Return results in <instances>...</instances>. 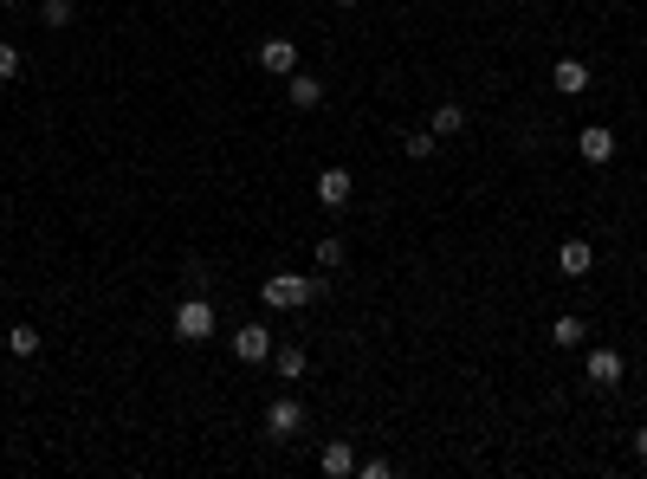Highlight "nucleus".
I'll return each mask as SVG.
<instances>
[{
	"mask_svg": "<svg viewBox=\"0 0 647 479\" xmlns=\"http://www.w3.org/2000/svg\"><path fill=\"white\" fill-rule=\"evenodd\" d=\"M318 292H330V279H305V272H272V279L259 285L266 311H305Z\"/></svg>",
	"mask_w": 647,
	"mask_h": 479,
	"instance_id": "f257e3e1",
	"label": "nucleus"
},
{
	"mask_svg": "<svg viewBox=\"0 0 647 479\" xmlns=\"http://www.w3.org/2000/svg\"><path fill=\"white\" fill-rule=\"evenodd\" d=\"M169 331L182 337V344H208V337L220 331V318H214L208 298H182V305H175V318H169Z\"/></svg>",
	"mask_w": 647,
	"mask_h": 479,
	"instance_id": "f03ea898",
	"label": "nucleus"
},
{
	"mask_svg": "<svg viewBox=\"0 0 647 479\" xmlns=\"http://www.w3.org/2000/svg\"><path fill=\"white\" fill-rule=\"evenodd\" d=\"M298 428H305V402H292V395H272V402H266V434H272V441H292Z\"/></svg>",
	"mask_w": 647,
	"mask_h": 479,
	"instance_id": "7ed1b4c3",
	"label": "nucleus"
},
{
	"mask_svg": "<svg viewBox=\"0 0 647 479\" xmlns=\"http://www.w3.org/2000/svg\"><path fill=\"white\" fill-rule=\"evenodd\" d=\"M350 195H356V175H350V169H324V175H318V208H324V214L350 208Z\"/></svg>",
	"mask_w": 647,
	"mask_h": 479,
	"instance_id": "20e7f679",
	"label": "nucleus"
},
{
	"mask_svg": "<svg viewBox=\"0 0 647 479\" xmlns=\"http://www.w3.org/2000/svg\"><path fill=\"white\" fill-rule=\"evenodd\" d=\"M583 376H589V389H615V382L628 376V363H622V350H589V363H583Z\"/></svg>",
	"mask_w": 647,
	"mask_h": 479,
	"instance_id": "39448f33",
	"label": "nucleus"
},
{
	"mask_svg": "<svg viewBox=\"0 0 647 479\" xmlns=\"http://www.w3.org/2000/svg\"><path fill=\"white\" fill-rule=\"evenodd\" d=\"M233 357L240 363H266L272 357V331L266 324H240V331H233Z\"/></svg>",
	"mask_w": 647,
	"mask_h": 479,
	"instance_id": "423d86ee",
	"label": "nucleus"
},
{
	"mask_svg": "<svg viewBox=\"0 0 647 479\" xmlns=\"http://www.w3.org/2000/svg\"><path fill=\"white\" fill-rule=\"evenodd\" d=\"M259 65H266L272 78H292V72H298V46H292L285 33H272L266 46H259Z\"/></svg>",
	"mask_w": 647,
	"mask_h": 479,
	"instance_id": "0eeeda50",
	"label": "nucleus"
},
{
	"mask_svg": "<svg viewBox=\"0 0 647 479\" xmlns=\"http://www.w3.org/2000/svg\"><path fill=\"white\" fill-rule=\"evenodd\" d=\"M285 98H292V111H318V104H324V78L292 72V78H285Z\"/></svg>",
	"mask_w": 647,
	"mask_h": 479,
	"instance_id": "6e6552de",
	"label": "nucleus"
},
{
	"mask_svg": "<svg viewBox=\"0 0 647 479\" xmlns=\"http://www.w3.org/2000/svg\"><path fill=\"white\" fill-rule=\"evenodd\" d=\"M576 149H583V162H609L615 156V130H602V123H583V136H576Z\"/></svg>",
	"mask_w": 647,
	"mask_h": 479,
	"instance_id": "1a4fd4ad",
	"label": "nucleus"
},
{
	"mask_svg": "<svg viewBox=\"0 0 647 479\" xmlns=\"http://www.w3.org/2000/svg\"><path fill=\"white\" fill-rule=\"evenodd\" d=\"M550 85H557L563 98H576V91H589V65L583 59H557L550 65Z\"/></svg>",
	"mask_w": 647,
	"mask_h": 479,
	"instance_id": "9d476101",
	"label": "nucleus"
},
{
	"mask_svg": "<svg viewBox=\"0 0 647 479\" xmlns=\"http://www.w3.org/2000/svg\"><path fill=\"white\" fill-rule=\"evenodd\" d=\"M557 266H563V272H570V279H583V272H589V266H596V246H589V240H563V253H557Z\"/></svg>",
	"mask_w": 647,
	"mask_h": 479,
	"instance_id": "9b49d317",
	"label": "nucleus"
},
{
	"mask_svg": "<svg viewBox=\"0 0 647 479\" xmlns=\"http://www.w3.org/2000/svg\"><path fill=\"white\" fill-rule=\"evenodd\" d=\"M272 369H279L285 382H298V376H305V369H311V357H305V344H279V350H272Z\"/></svg>",
	"mask_w": 647,
	"mask_h": 479,
	"instance_id": "f8f14e48",
	"label": "nucleus"
},
{
	"mask_svg": "<svg viewBox=\"0 0 647 479\" xmlns=\"http://www.w3.org/2000/svg\"><path fill=\"white\" fill-rule=\"evenodd\" d=\"M324 473H330V479H350V473H356V447H350V441H330V447H324Z\"/></svg>",
	"mask_w": 647,
	"mask_h": 479,
	"instance_id": "ddd939ff",
	"label": "nucleus"
},
{
	"mask_svg": "<svg viewBox=\"0 0 647 479\" xmlns=\"http://www.w3.org/2000/svg\"><path fill=\"white\" fill-rule=\"evenodd\" d=\"M550 344H557V350H583V318H576V311H563V318L550 324Z\"/></svg>",
	"mask_w": 647,
	"mask_h": 479,
	"instance_id": "4468645a",
	"label": "nucleus"
},
{
	"mask_svg": "<svg viewBox=\"0 0 647 479\" xmlns=\"http://www.w3.org/2000/svg\"><path fill=\"white\" fill-rule=\"evenodd\" d=\"M428 130H434V136H460V130H466V111H460V104H434Z\"/></svg>",
	"mask_w": 647,
	"mask_h": 479,
	"instance_id": "2eb2a0df",
	"label": "nucleus"
},
{
	"mask_svg": "<svg viewBox=\"0 0 647 479\" xmlns=\"http://www.w3.org/2000/svg\"><path fill=\"white\" fill-rule=\"evenodd\" d=\"M39 344H46V337H39L33 324H13V331H7V350H13L20 363H26V357H39Z\"/></svg>",
	"mask_w": 647,
	"mask_h": 479,
	"instance_id": "dca6fc26",
	"label": "nucleus"
},
{
	"mask_svg": "<svg viewBox=\"0 0 647 479\" xmlns=\"http://www.w3.org/2000/svg\"><path fill=\"white\" fill-rule=\"evenodd\" d=\"M343 259H350V246H343L337 234H324V240H318V272H337Z\"/></svg>",
	"mask_w": 647,
	"mask_h": 479,
	"instance_id": "f3484780",
	"label": "nucleus"
},
{
	"mask_svg": "<svg viewBox=\"0 0 647 479\" xmlns=\"http://www.w3.org/2000/svg\"><path fill=\"white\" fill-rule=\"evenodd\" d=\"M26 72V59H20V46L13 39H0V85H13V78Z\"/></svg>",
	"mask_w": 647,
	"mask_h": 479,
	"instance_id": "a211bd4d",
	"label": "nucleus"
},
{
	"mask_svg": "<svg viewBox=\"0 0 647 479\" xmlns=\"http://www.w3.org/2000/svg\"><path fill=\"white\" fill-rule=\"evenodd\" d=\"M434 143H440L434 130H408V136H402V149H408L415 162H428V156H434Z\"/></svg>",
	"mask_w": 647,
	"mask_h": 479,
	"instance_id": "6ab92c4d",
	"label": "nucleus"
},
{
	"mask_svg": "<svg viewBox=\"0 0 647 479\" xmlns=\"http://www.w3.org/2000/svg\"><path fill=\"white\" fill-rule=\"evenodd\" d=\"M39 20H46L52 33H59V26H72L78 13H72V0H46V7H39Z\"/></svg>",
	"mask_w": 647,
	"mask_h": 479,
	"instance_id": "aec40b11",
	"label": "nucleus"
},
{
	"mask_svg": "<svg viewBox=\"0 0 647 479\" xmlns=\"http://www.w3.org/2000/svg\"><path fill=\"white\" fill-rule=\"evenodd\" d=\"M356 473H363V479H389L395 467H389V460H382V454H369V460H356Z\"/></svg>",
	"mask_w": 647,
	"mask_h": 479,
	"instance_id": "412c9836",
	"label": "nucleus"
},
{
	"mask_svg": "<svg viewBox=\"0 0 647 479\" xmlns=\"http://www.w3.org/2000/svg\"><path fill=\"white\" fill-rule=\"evenodd\" d=\"M635 460H647V428H635Z\"/></svg>",
	"mask_w": 647,
	"mask_h": 479,
	"instance_id": "4be33fe9",
	"label": "nucleus"
},
{
	"mask_svg": "<svg viewBox=\"0 0 647 479\" xmlns=\"http://www.w3.org/2000/svg\"><path fill=\"white\" fill-rule=\"evenodd\" d=\"M0 7H20V0H0Z\"/></svg>",
	"mask_w": 647,
	"mask_h": 479,
	"instance_id": "5701e85b",
	"label": "nucleus"
},
{
	"mask_svg": "<svg viewBox=\"0 0 647 479\" xmlns=\"http://www.w3.org/2000/svg\"><path fill=\"white\" fill-rule=\"evenodd\" d=\"M337 7H356V0H337Z\"/></svg>",
	"mask_w": 647,
	"mask_h": 479,
	"instance_id": "b1692460",
	"label": "nucleus"
}]
</instances>
